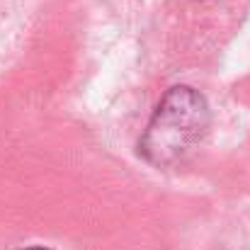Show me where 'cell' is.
Here are the masks:
<instances>
[{"label": "cell", "mask_w": 250, "mask_h": 250, "mask_svg": "<svg viewBox=\"0 0 250 250\" xmlns=\"http://www.w3.org/2000/svg\"><path fill=\"white\" fill-rule=\"evenodd\" d=\"M209 124L211 112L202 92L187 85L170 87L139 141V153L158 167L182 163L202 144Z\"/></svg>", "instance_id": "cell-1"}, {"label": "cell", "mask_w": 250, "mask_h": 250, "mask_svg": "<svg viewBox=\"0 0 250 250\" xmlns=\"http://www.w3.org/2000/svg\"><path fill=\"white\" fill-rule=\"evenodd\" d=\"M27 250H49V248H27Z\"/></svg>", "instance_id": "cell-2"}]
</instances>
